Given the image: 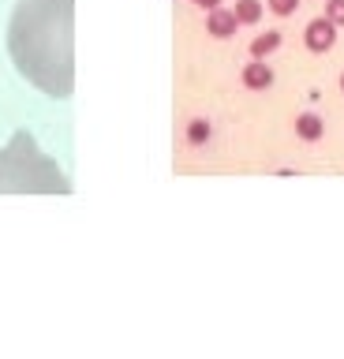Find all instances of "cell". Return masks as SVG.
Listing matches in <instances>:
<instances>
[{
  "instance_id": "obj_5",
  "label": "cell",
  "mask_w": 344,
  "mask_h": 359,
  "mask_svg": "<svg viewBox=\"0 0 344 359\" xmlns=\"http://www.w3.org/2000/svg\"><path fill=\"white\" fill-rule=\"evenodd\" d=\"M243 86H247V90H270L273 86V67L262 64L259 56H254V60L243 67Z\"/></svg>"
},
{
  "instance_id": "obj_4",
  "label": "cell",
  "mask_w": 344,
  "mask_h": 359,
  "mask_svg": "<svg viewBox=\"0 0 344 359\" xmlns=\"http://www.w3.org/2000/svg\"><path fill=\"white\" fill-rule=\"evenodd\" d=\"M240 27V19H236V11H228V8H209V15H206V30L214 34V38H232Z\"/></svg>"
},
{
  "instance_id": "obj_10",
  "label": "cell",
  "mask_w": 344,
  "mask_h": 359,
  "mask_svg": "<svg viewBox=\"0 0 344 359\" xmlns=\"http://www.w3.org/2000/svg\"><path fill=\"white\" fill-rule=\"evenodd\" d=\"M266 4H270L273 15H292V11L299 8V0H266Z\"/></svg>"
},
{
  "instance_id": "obj_11",
  "label": "cell",
  "mask_w": 344,
  "mask_h": 359,
  "mask_svg": "<svg viewBox=\"0 0 344 359\" xmlns=\"http://www.w3.org/2000/svg\"><path fill=\"white\" fill-rule=\"evenodd\" d=\"M326 19H333L337 27H344V0H329V4H326Z\"/></svg>"
},
{
  "instance_id": "obj_1",
  "label": "cell",
  "mask_w": 344,
  "mask_h": 359,
  "mask_svg": "<svg viewBox=\"0 0 344 359\" xmlns=\"http://www.w3.org/2000/svg\"><path fill=\"white\" fill-rule=\"evenodd\" d=\"M75 0H15L8 19V53L19 75L49 97H71L75 53H71Z\"/></svg>"
},
{
  "instance_id": "obj_7",
  "label": "cell",
  "mask_w": 344,
  "mask_h": 359,
  "mask_svg": "<svg viewBox=\"0 0 344 359\" xmlns=\"http://www.w3.org/2000/svg\"><path fill=\"white\" fill-rule=\"evenodd\" d=\"M277 49H281V34H277V30L259 34V38L251 41V56H259V60H262V56H270V53H277Z\"/></svg>"
},
{
  "instance_id": "obj_13",
  "label": "cell",
  "mask_w": 344,
  "mask_h": 359,
  "mask_svg": "<svg viewBox=\"0 0 344 359\" xmlns=\"http://www.w3.org/2000/svg\"><path fill=\"white\" fill-rule=\"evenodd\" d=\"M340 90H344V75H340Z\"/></svg>"
},
{
  "instance_id": "obj_6",
  "label": "cell",
  "mask_w": 344,
  "mask_h": 359,
  "mask_svg": "<svg viewBox=\"0 0 344 359\" xmlns=\"http://www.w3.org/2000/svg\"><path fill=\"white\" fill-rule=\"evenodd\" d=\"M322 131H326V123H322L318 112H303V116L296 120V135H299L303 142H318Z\"/></svg>"
},
{
  "instance_id": "obj_9",
  "label": "cell",
  "mask_w": 344,
  "mask_h": 359,
  "mask_svg": "<svg viewBox=\"0 0 344 359\" xmlns=\"http://www.w3.org/2000/svg\"><path fill=\"white\" fill-rule=\"evenodd\" d=\"M209 139V123L206 120H191V128H187V142L191 146H202Z\"/></svg>"
},
{
  "instance_id": "obj_8",
  "label": "cell",
  "mask_w": 344,
  "mask_h": 359,
  "mask_svg": "<svg viewBox=\"0 0 344 359\" xmlns=\"http://www.w3.org/2000/svg\"><path fill=\"white\" fill-rule=\"evenodd\" d=\"M232 11H236V19H240V27H251V22H259L262 19V4H259V0H240V4L236 8H232Z\"/></svg>"
},
{
  "instance_id": "obj_2",
  "label": "cell",
  "mask_w": 344,
  "mask_h": 359,
  "mask_svg": "<svg viewBox=\"0 0 344 359\" xmlns=\"http://www.w3.org/2000/svg\"><path fill=\"white\" fill-rule=\"evenodd\" d=\"M0 191H49V195H68L71 184L38 150L34 135L15 131L12 142L0 150Z\"/></svg>"
},
{
  "instance_id": "obj_3",
  "label": "cell",
  "mask_w": 344,
  "mask_h": 359,
  "mask_svg": "<svg viewBox=\"0 0 344 359\" xmlns=\"http://www.w3.org/2000/svg\"><path fill=\"white\" fill-rule=\"evenodd\" d=\"M303 45H307L310 53H329L333 45H337V22L326 19V15L310 19L307 30H303Z\"/></svg>"
},
{
  "instance_id": "obj_12",
  "label": "cell",
  "mask_w": 344,
  "mask_h": 359,
  "mask_svg": "<svg viewBox=\"0 0 344 359\" xmlns=\"http://www.w3.org/2000/svg\"><path fill=\"white\" fill-rule=\"evenodd\" d=\"M191 4H198V8H206V11H209V8H217L221 0H191Z\"/></svg>"
}]
</instances>
